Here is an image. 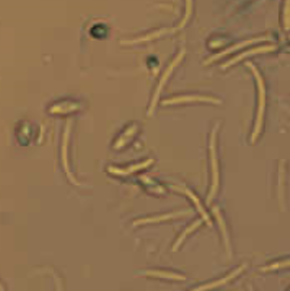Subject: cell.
<instances>
[{
    "mask_svg": "<svg viewBox=\"0 0 290 291\" xmlns=\"http://www.w3.org/2000/svg\"><path fill=\"white\" fill-rule=\"evenodd\" d=\"M248 68H251L255 80H257V86H258V113H257V119H255V126H254V132L251 135V142L254 144L261 132V125H263V116H264V108H266V89H264V83L261 78L260 71L252 65V64H247Z\"/></svg>",
    "mask_w": 290,
    "mask_h": 291,
    "instance_id": "6da1fadb",
    "label": "cell"
},
{
    "mask_svg": "<svg viewBox=\"0 0 290 291\" xmlns=\"http://www.w3.org/2000/svg\"><path fill=\"white\" fill-rule=\"evenodd\" d=\"M216 127L212 130V136H211V160H212V174H213V180H212V188L208 197V203L213 199L215 193L218 191V184H219V174H218V161H216Z\"/></svg>",
    "mask_w": 290,
    "mask_h": 291,
    "instance_id": "7a4b0ae2",
    "label": "cell"
},
{
    "mask_svg": "<svg viewBox=\"0 0 290 291\" xmlns=\"http://www.w3.org/2000/svg\"><path fill=\"white\" fill-rule=\"evenodd\" d=\"M183 55H184V51H180V54H178V55L174 58L173 62L170 64V67L166 70V73H164V75H163V78H161V81H160V84H158V87H157V90H155V93H154V97H153L151 106H150V109H148V116H151V115H153V112H154V109H155V105H157V102H158V97H160V94H161V90H163V87H164V84H166V81H167L169 75L172 74V71H173L174 68L177 67V64L181 61Z\"/></svg>",
    "mask_w": 290,
    "mask_h": 291,
    "instance_id": "3957f363",
    "label": "cell"
},
{
    "mask_svg": "<svg viewBox=\"0 0 290 291\" xmlns=\"http://www.w3.org/2000/svg\"><path fill=\"white\" fill-rule=\"evenodd\" d=\"M184 102H206V103H215V105L221 103V100L215 99V97H206V96H178V97H173V99L164 100L163 105L169 106V105H177V103H184Z\"/></svg>",
    "mask_w": 290,
    "mask_h": 291,
    "instance_id": "277c9868",
    "label": "cell"
},
{
    "mask_svg": "<svg viewBox=\"0 0 290 291\" xmlns=\"http://www.w3.org/2000/svg\"><path fill=\"white\" fill-rule=\"evenodd\" d=\"M274 50H276V47H274V45H270V47H258V48L250 50V51H247V53H242V54H239V55H238V57H235V58L230 59L227 64H224V65H222V68L225 70V68H228L230 65H232V64H236L238 61L244 59L245 57H248V55H254V54H263V53H269V51H274Z\"/></svg>",
    "mask_w": 290,
    "mask_h": 291,
    "instance_id": "5b68a950",
    "label": "cell"
},
{
    "mask_svg": "<svg viewBox=\"0 0 290 291\" xmlns=\"http://www.w3.org/2000/svg\"><path fill=\"white\" fill-rule=\"evenodd\" d=\"M153 164V160H147L141 164H136V165H131L129 168H114V167H109V173H114L115 175H129L132 173H136V171H141L147 167H150Z\"/></svg>",
    "mask_w": 290,
    "mask_h": 291,
    "instance_id": "8992f818",
    "label": "cell"
},
{
    "mask_svg": "<svg viewBox=\"0 0 290 291\" xmlns=\"http://www.w3.org/2000/svg\"><path fill=\"white\" fill-rule=\"evenodd\" d=\"M266 38H257V39H248V41H244V42H239V44H236V45H233L231 48H228V50H225L224 53H219L218 55H215L213 58L208 59L205 64H211V62H213V61H216V59H219L221 57H225V55H228L232 51H236V50H239V48H244V47H247V45H251V44H255V42H260V41H264Z\"/></svg>",
    "mask_w": 290,
    "mask_h": 291,
    "instance_id": "52a82bcc",
    "label": "cell"
},
{
    "mask_svg": "<svg viewBox=\"0 0 290 291\" xmlns=\"http://www.w3.org/2000/svg\"><path fill=\"white\" fill-rule=\"evenodd\" d=\"M184 215H189V213L187 212H178V213H169V215H163V216H157V218H147V219L136 220L134 225L139 226V225H147V223H157V222H161V220H169V219L180 218V216H184Z\"/></svg>",
    "mask_w": 290,
    "mask_h": 291,
    "instance_id": "ba28073f",
    "label": "cell"
},
{
    "mask_svg": "<svg viewBox=\"0 0 290 291\" xmlns=\"http://www.w3.org/2000/svg\"><path fill=\"white\" fill-rule=\"evenodd\" d=\"M68 132H70V123H67L65 126V130H64V138H62V164H64V168H65V173L68 175V178L76 184V185H80L76 178L71 175L70 170H68V164H67V142H68Z\"/></svg>",
    "mask_w": 290,
    "mask_h": 291,
    "instance_id": "9c48e42d",
    "label": "cell"
},
{
    "mask_svg": "<svg viewBox=\"0 0 290 291\" xmlns=\"http://www.w3.org/2000/svg\"><path fill=\"white\" fill-rule=\"evenodd\" d=\"M173 188H175V190H178V191H181V193H184V194H186V196H189V197H190V200H192V201H193V203H194V206H196V207H197V210H199V212H200V215H202V216H203V219H205V222H206V223H208V225H209V226H211V225H212V223H211V220H209V216H208V213H206V212H205V209H203V207H202V204H200V201H199V200H197V197H196V196H194V194H193V193H192V191H190V190H187V188H183V187H178V185H174Z\"/></svg>",
    "mask_w": 290,
    "mask_h": 291,
    "instance_id": "30bf717a",
    "label": "cell"
},
{
    "mask_svg": "<svg viewBox=\"0 0 290 291\" xmlns=\"http://www.w3.org/2000/svg\"><path fill=\"white\" fill-rule=\"evenodd\" d=\"M242 270H245V265H241L239 268H236L235 271H232L231 274H228L225 278H222V280H219V281H215V283H211V284H205V286H200V287H197L196 290L202 291V290H208V289H215V287H219V286H224L225 283H228V281H231L233 277H236Z\"/></svg>",
    "mask_w": 290,
    "mask_h": 291,
    "instance_id": "8fae6325",
    "label": "cell"
},
{
    "mask_svg": "<svg viewBox=\"0 0 290 291\" xmlns=\"http://www.w3.org/2000/svg\"><path fill=\"white\" fill-rule=\"evenodd\" d=\"M145 274L148 277H160V278H167V280H174V281H184L186 280L183 275L167 273V271H147Z\"/></svg>",
    "mask_w": 290,
    "mask_h": 291,
    "instance_id": "7c38bea8",
    "label": "cell"
},
{
    "mask_svg": "<svg viewBox=\"0 0 290 291\" xmlns=\"http://www.w3.org/2000/svg\"><path fill=\"white\" fill-rule=\"evenodd\" d=\"M175 29H161V31H157L154 34H150L147 36H141V38H136V39H132V41H123V44H135V42H145V41H150V39H155V38H160L161 35L164 34H170L174 32Z\"/></svg>",
    "mask_w": 290,
    "mask_h": 291,
    "instance_id": "4fadbf2b",
    "label": "cell"
},
{
    "mask_svg": "<svg viewBox=\"0 0 290 291\" xmlns=\"http://www.w3.org/2000/svg\"><path fill=\"white\" fill-rule=\"evenodd\" d=\"M213 213H215V216H216V219H218V223H219V226H221V229H222V233H224V239H225V246H227V249H228V252H230V240H228V232H227V228H225L224 219H222V216L219 215V210H218V207H213Z\"/></svg>",
    "mask_w": 290,
    "mask_h": 291,
    "instance_id": "5bb4252c",
    "label": "cell"
},
{
    "mask_svg": "<svg viewBox=\"0 0 290 291\" xmlns=\"http://www.w3.org/2000/svg\"><path fill=\"white\" fill-rule=\"evenodd\" d=\"M199 225H200V222L197 220V222H194V223H193V225H192L190 228H187V229H186V231L183 232V235H181V236H180V237L177 239L175 245H174V246H173V251H177V249H178V246L181 245V242H183V240L186 239V236H189V235L193 232V231H194L196 228H199Z\"/></svg>",
    "mask_w": 290,
    "mask_h": 291,
    "instance_id": "9a60e30c",
    "label": "cell"
},
{
    "mask_svg": "<svg viewBox=\"0 0 290 291\" xmlns=\"http://www.w3.org/2000/svg\"><path fill=\"white\" fill-rule=\"evenodd\" d=\"M135 130H136V126H135V125H132V126L129 127V132L126 130V132H125V135H123L122 138H119V141L116 142L114 146H115V148H122V146H123V144L126 142V138L129 139V138H131V136L135 133Z\"/></svg>",
    "mask_w": 290,
    "mask_h": 291,
    "instance_id": "2e32d148",
    "label": "cell"
},
{
    "mask_svg": "<svg viewBox=\"0 0 290 291\" xmlns=\"http://www.w3.org/2000/svg\"><path fill=\"white\" fill-rule=\"evenodd\" d=\"M186 3H187V7H186V15H184V18H183V20L180 22V26H178V28H183V26L187 23V20L190 19V15H192V9H193V0H186Z\"/></svg>",
    "mask_w": 290,
    "mask_h": 291,
    "instance_id": "e0dca14e",
    "label": "cell"
},
{
    "mask_svg": "<svg viewBox=\"0 0 290 291\" xmlns=\"http://www.w3.org/2000/svg\"><path fill=\"white\" fill-rule=\"evenodd\" d=\"M286 267H289V261H288V259H285L283 262H279V264H273V265H270V267H266V268H263V271H273V270L286 268Z\"/></svg>",
    "mask_w": 290,
    "mask_h": 291,
    "instance_id": "ac0fdd59",
    "label": "cell"
},
{
    "mask_svg": "<svg viewBox=\"0 0 290 291\" xmlns=\"http://www.w3.org/2000/svg\"><path fill=\"white\" fill-rule=\"evenodd\" d=\"M285 29H289V0L285 3Z\"/></svg>",
    "mask_w": 290,
    "mask_h": 291,
    "instance_id": "d6986e66",
    "label": "cell"
},
{
    "mask_svg": "<svg viewBox=\"0 0 290 291\" xmlns=\"http://www.w3.org/2000/svg\"><path fill=\"white\" fill-rule=\"evenodd\" d=\"M0 289H1V286H0Z\"/></svg>",
    "mask_w": 290,
    "mask_h": 291,
    "instance_id": "ffe728a7",
    "label": "cell"
}]
</instances>
